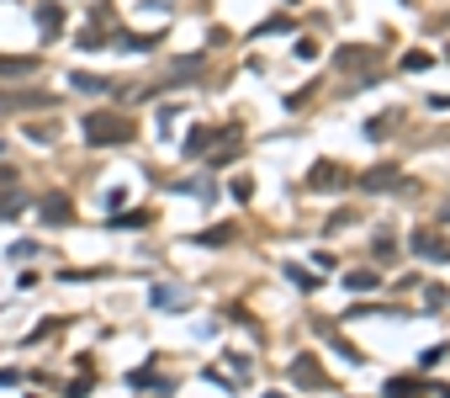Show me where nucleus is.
I'll return each mask as SVG.
<instances>
[{"label":"nucleus","mask_w":450,"mask_h":398,"mask_svg":"<svg viewBox=\"0 0 450 398\" xmlns=\"http://www.w3.org/2000/svg\"><path fill=\"white\" fill-rule=\"evenodd\" d=\"M80 133L90 144H122V138H132V122L128 117H85Z\"/></svg>","instance_id":"obj_1"},{"label":"nucleus","mask_w":450,"mask_h":398,"mask_svg":"<svg viewBox=\"0 0 450 398\" xmlns=\"http://www.w3.org/2000/svg\"><path fill=\"white\" fill-rule=\"evenodd\" d=\"M414 250H418V255H424V260H450V244H439V239H429V234H424V239H414Z\"/></svg>","instance_id":"obj_2"},{"label":"nucleus","mask_w":450,"mask_h":398,"mask_svg":"<svg viewBox=\"0 0 450 398\" xmlns=\"http://www.w3.org/2000/svg\"><path fill=\"white\" fill-rule=\"evenodd\" d=\"M64 218H69V202H64V197H48L43 202V223H64Z\"/></svg>","instance_id":"obj_3"},{"label":"nucleus","mask_w":450,"mask_h":398,"mask_svg":"<svg viewBox=\"0 0 450 398\" xmlns=\"http://www.w3.org/2000/svg\"><path fill=\"white\" fill-rule=\"evenodd\" d=\"M37 22L48 27V32H59V22H64V11L59 6H53V0H43V6H37Z\"/></svg>","instance_id":"obj_4"},{"label":"nucleus","mask_w":450,"mask_h":398,"mask_svg":"<svg viewBox=\"0 0 450 398\" xmlns=\"http://www.w3.org/2000/svg\"><path fill=\"white\" fill-rule=\"evenodd\" d=\"M344 287H350V292H376V277H371V271H355Z\"/></svg>","instance_id":"obj_5"},{"label":"nucleus","mask_w":450,"mask_h":398,"mask_svg":"<svg viewBox=\"0 0 450 398\" xmlns=\"http://www.w3.org/2000/svg\"><path fill=\"white\" fill-rule=\"evenodd\" d=\"M418 393H424L418 383H387V398H418Z\"/></svg>","instance_id":"obj_6"},{"label":"nucleus","mask_w":450,"mask_h":398,"mask_svg":"<svg viewBox=\"0 0 450 398\" xmlns=\"http://www.w3.org/2000/svg\"><path fill=\"white\" fill-rule=\"evenodd\" d=\"M296 383H308V387H318V372H313V361H308V356H302V361H296Z\"/></svg>","instance_id":"obj_7"},{"label":"nucleus","mask_w":450,"mask_h":398,"mask_svg":"<svg viewBox=\"0 0 450 398\" xmlns=\"http://www.w3.org/2000/svg\"><path fill=\"white\" fill-rule=\"evenodd\" d=\"M371 53L366 48H344V53H334V64H366Z\"/></svg>","instance_id":"obj_8"},{"label":"nucleus","mask_w":450,"mask_h":398,"mask_svg":"<svg viewBox=\"0 0 450 398\" xmlns=\"http://www.w3.org/2000/svg\"><path fill=\"white\" fill-rule=\"evenodd\" d=\"M32 69V59H0V74H27Z\"/></svg>","instance_id":"obj_9"},{"label":"nucleus","mask_w":450,"mask_h":398,"mask_svg":"<svg viewBox=\"0 0 450 398\" xmlns=\"http://www.w3.org/2000/svg\"><path fill=\"white\" fill-rule=\"evenodd\" d=\"M207 138H212V133H207V128H196V133L186 138V154H202V144H207Z\"/></svg>","instance_id":"obj_10"},{"label":"nucleus","mask_w":450,"mask_h":398,"mask_svg":"<svg viewBox=\"0 0 450 398\" xmlns=\"http://www.w3.org/2000/svg\"><path fill=\"white\" fill-rule=\"evenodd\" d=\"M286 277H292V281H296V287H302V292H313V287H318V281H313L308 271H302V265H292V271H286Z\"/></svg>","instance_id":"obj_11"},{"label":"nucleus","mask_w":450,"mask_h":398,"mask_svg":"<svg viewBox=\"0 0 450 398\" xmlns=\"http://www.w3.org/2000/svg\"><path fill=\"white\" fill-rule=\"evenodd\" d=\"M233 197H238V202H249V197H254V181H249V175H238V181H233Z\"/></svg>","instance_id":"obj_12"},{"label":"nucleus","mask_w":450,"mask_h":398,"mask_svg":"<svg viewBox=\"0 0 450 398\" xmlns=\"http://www.w3.org/2000/svg\"><path fill=\"white\" fill-rule=\"evenodd\" d=\"M403 69H414V74H418V69H429V53H408Z\"/></svg>","instance_id":"obj_13"},{"label":"nucleus","mask_w":450,"mask_h":398,"mask_svg":"<svg viewBox=\"0 0 450 398\" xmlns=\"http://www.w3.org/2000/svg\"><path fill=\"white\" fill-rule=\"evenodd\" d=\"M233 239V229H212V234H202V244H228Z\"/></svg>","instance_id":"obj_14"},{"label":"nucleus","mask_w":450,"mask_h":398,"mask_svg":"<svg viewBox=\"0 0 450 398\" xmlns=\"http://www.w3.org/2000/svg\"><path fill=\"white\" fill-rule=\"evenodd\" d=\"M445 218H450V207H445Z\"/></svg>","instance_id":"obj_15"},{"label":"nucleus","mask_w":450,"mask_h":398,"mask_svg":"<svg viewBox=\"0 0 450 398\" xmlns=\"http://www.w3.org/2000/svg\"><path fill=\"white\" fill-rule=\"evenodd\" d=\"M271 398H281V393H271Z\"/></svg>","instance_id":"obj_16"}]
</instances>
